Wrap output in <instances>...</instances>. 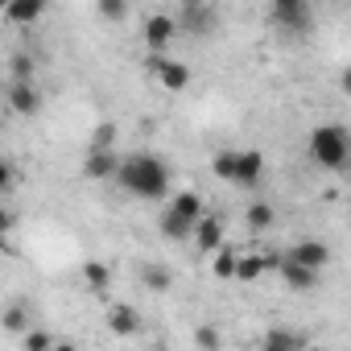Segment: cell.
<instances>
[{"mask_svg":"<svg viewBox=\"0 0 351 351\" xmlns=\"http://www.w3.org/2000/svg\"><path fill=\"white\" fill-rule=\"evenodd\" d=\"M83 281H87L91 293H108V285H112V269H108L104 261H87V265H83Z\"/></svg>","mask_w":351,"mask_h":351,"instance_id":"obj_18","label":"cell"},{"mask_svg":"<svg viewBox=\"0 0 351 351\" xmlns=\"http://www.w3.org/2000/svg\"><path fill=\"white\" fill-rule=\"evenodd\" d=\"M46 9H50V0H9L0 13H5V21H13V25H34Z\"/></svg>","mask_w":351,"mask_h":351,"instance_id":"obj_13","label":"cell"},{"mask_svg":"<svg viewBox=\"0 0 351 351\" xmlns=\"http://www.w3.org/2000/svg\"><path fill=\"white\" fill-rule=\"evenodd\" d=\"M141 281H145L153 293H165V289H169V269H161V265H145V269H141Z\"/></svg>","mask_w":351,"mask_h":351,"instance_id":"obj_21","label":"cell"},{"mask_svg":"<svg viewBox=\"0 0 351 351\" xmlns=\"http://www.w3.org/2000/svg\"><path fill=\"white\" fill-rule=\"evenodd\" d=\"M95 5H99V17L104 21H124L128 9H132V0H95Z\"/></svg>","mask_w":351,"mask_h":351,"instance_id":"obj_22","label":"cell"},{"mask_svg":"<svg viewBox=\"0 0 351 351\" xmlns=\"http://www.w3.org/2000/svg\"><path fill=\"white\" fill-rule=\"evenodd\" d=\"M58 339L54 335H46V330H21V351H46V347H54Z\"/></svg>","mask_w":351,"mask_h":351,"instance_id":"obj_23","label":"cell"},{"mask_svg":"<svg viewBox=\"0 0 351 351\" xmlns=\"http://www.w3.org/2000/svg\"><path fill=\"white\" fill-rule=\"evenodd\" d=\"M5 5H9V0H0V9H5Z\"/></svg>","mask_w":351,"mask_h":351,"instance_id":"obj_31","label":"cell"},{"mask_svg":"<svg viewBox=\"0 0 351 351\" xmlns=\"http://www.w3.org/2000/svg\"><path fill=\"white\" fill-rule=\"evenodd\" d=\"M191 240H195L199 252H215V248L223 244V219L203 211V215L195 219V228H191Z\"/></svg>","mask_w":351,"mask_h":351,"instance_id":"obj_10","label":"cell"},{"mask_svg":"<svg viewBox=\"0 0 351 351\" xmlns=\"http://www.w3.org/2000/svg\"><path fill=\"white\" fill-rule=\"evenodd\" d=\"M273 17L281 29H310V0H273Z\"/></svg>","mask_w":351,"mask_h":351,"instance_id":"obj_9","label":"cell"},{"mask_svg":"<svg viewBox=\"0 0 351 351\" xmlns=\"http://www.w3.org/2000/svg\"><path fill=\"white\" fill-rule=\"evenodd\" d=\"M285 256L298 261V265H310V269H318V273L330 265V248H326L322 240H298L293 248H285Z\"/></svg>","mask_w":351,"mask_h":351,"instance_id":"obj_12","label":"cell"},{"mask_svg":"<svg viewBox=\"0 0 351 351\" xmlns=\"http://www.w3.org/2000/svg\"><path fill=\"white\" fill-rule=\"evenodd\" d=\"M236 256H240V248H232V244H219V248L211 252V273H215L219 281H232V269H236Z\"/></svg>","mask_w":351,"mask_h":351,"instance_id":"obj_17","label":"cell"},{"mask_svg":"<svg viewBox=\"0 0 351 351\" xmlns=\"http://www.w3.org/2000/svg\"><path fill=\"white\" fill-rule=\"evenodd\" d=\"M339 5H343V0H339Z\"/></svg>","mask_w":351,"mask_h":351,"instance_id":"obj_32","label":"cell"},{"mask_svg":"<svg viewBox=\"0 0 351 351\" xmlns=\"http://www.w3.org/2000/svg\"><path fill=\"white\" fill-rule=\"evenodd\" d=\"M277 273H281V285L293 289V293H310V289H318V269H310V265H298V261L281 256V261H277Z\"/></svg>","mask_w":351,"mask_h":351,"instance_id":"obj_7","label":"cell"},{"mask_svg":"<svg viewBox=\"0 0 351 351\" xmlns=\"http://www.w3.org/2000/svg\"><path fill=\"white\" fill-rule=\"evenodd\" d=\"M13 223H17V219H13V211H9V207H0V236H5Z\"/></svg>","mask_w":351,"mask_h":351,"instance_id":"obj_29","label":"cell"},{"mask_svg":"<svg viewBox=\"0 0 351 351\" xmlns=\"http://www.w3.org/2000/svg\"><path fill=\"white\" fill-rule=\"evenodd\" d=\"M149 71L157 75V83H161L165 91H186V87H191V66H186V62H173V58H165V54H149Z\"/></svg>","mask_w":351,"mask_h":351,"instance_id":"obj_6","label":"cell"},{"mask_svg":"<svg viewBox=\"0 0 351 351\" xmlns=\"http://www.w3.org/2000/svg\"><path fill=\"white\" fill-rule=\"evenodd\" d=\"M195 343H199V347H219V343H223V335H219L215 326H199V335H195Z\"/></svg>","mask_w":351,"mask_h":351,"instance_id":"obj_26","label":"cell"},{"mask_svg":"<svg viewBox=\"0 0 351 351\" xmlns=\"http://www.w3.org/2000/svg\"><path fill=\"white\" fill-rule=\"evenodd\" d=\"M265 269H269V261L261 252H240L236 256V269H232V281H256Z\"/></svg>","mask_w":351,"mask_h":351,"instance_id":"obj_16","label":"cell"},{"mask_svg":"<svg viewBox=\"0 0 351 351\" xmlns=\"http://www.w3.org/2000/svg\"><path fill=\"white\" fill-rule=\"evenodd\" d=\"M306 153H310L314 165L339 173V169H347V161H351V136H347L343 124H318V128L310 132V141H306Z\"/></svg>","mask_w":351,"mask_h":351,"instance_id":"obj_2","label":"cell"},{"mask_svg":"<svg viewBox=\"0 0 351 351\" xmlns=\"http://www.w3.org/2000/svg\"><path fill=\"white\" fill-rule=\"evenodd\" d=\"M273 219H277V211H273L269 203H252V207L244 211V223H248V232H269V228H273Z\"/></svg>","mask_w":351,"mask_h":351,"instance_id":"obj_19","label":"cell"},{"mask_svg":"<svg viewBox=\"0 0 351 351\" xmlns=\"http://www.w3.org/2000/svg\"><path fill=\"white\" fill-rule=\"evenodd\" d=\"M195 5H215V0H195Z\"/></svg>","mask_w":351,"mask_h":351,"instance_id":"obj_30","label":"cell"},{"mask_svg":"<svg viewBox=\"0 0 351 351\" xmlns=\"http://www.w3.org/2000/svg\"><path fill=\"white\" fill-rule=\"evenodd\" d=\"M9 71H13V79H34V58L29 54H13V62H9Z\"/></svg>","mask_w":351,"mask_h":351,"instance_id":"obj_25","label":"cell"},{"mask_svg":"<svg viewBox=\"0 0 351 351\" xmlns=\"http://www.w3.org/2000/svg\"><path fill=\"white\" fill-rule=\"evenodd\" d=\"M9 108H13L17 116H38L42 95H38L34 79H13V87H9Z\"/></svg>","mask_w":351,"mask_h":351,"instance_id":"obj_11","label":"cell"},{"mask_svg":"<svg viewBox=\"0 0 351 351\" xmlns=\"http://www.w3.org/2000/svg\"><path fill=\"white\" fill-rule=\"evenodd\" d=\"M13 182H17V169H13L5 157H0V195H5V191H13Z\"/></svg>","mask_w":351,"mask_h":351,"instance_id":"obj_27","label":"cell"},{"mask_svg":"<svg viewBox=\"0 0 351 351\" xmlns=\"http://www.w3.org/2000/svg\"><path fill=\"white\" fill-rule=\"evenodd\" d=\"M261 347H265V351H302V347H306V335H298V330H289V326H273V330H265Z\"/></svg>","mask_w":351,"mask_h":351,"instance_id":"obj_15","label":"cell"},{"mask_svg":"<svg viewBox=\"0 0 351 351\" xmlns=\"http://www.w3.org/2000/svg\"><path fill=\"white\" fill-rule=\"evenodd\" d=\"M108 330L112 335H136L141 330V314H136V306H128V302H116L112 310H108Z\"/></svg>","mask_w":351,"mask_h":351,"instance_id":"obj_14","label":"cell"},{"mask_svg":"<svg viewBox=\"0 0 351 351\" xmlns=\"http://www.w3.org/2000/svg\"><path fill=\"white\" fill-rule=\"evenodd\" d=\"M203 215V199L195 195V191H182V195H173V203L161 211V236L165 240H191V228H195V219Z\"/></svg>","mask_w":351,"mask_h":351,"instance_id":"obj_3","label":"cell"},{"mask_svg":"<svg viewBox=\"0 0 351 351\" xmlns=\"http://www.w3.org/2000/svg\"><path fill=\"white\" fill-rule=\"evenodd\" d=\"M261 173H265V153L261 149H236L232 153V186L252 191L261 182Z\"/></svg>","mask_w":351,"mask_h":351,"instance_id":"obj_5","label":"cell"},{"mask_svg":"<svg viewBox=\"0 0 351 351\" xmlns=\"http://www.w3.org/2000/svg\"><path fill=\"white\" fill-rule=\"evenodd\" d=\"M232 153H236V149H223V153L211 157V173H215L219 182H232Z\"/></svg>","mask_w":351,"mask_h":351,"instance_id":"obj_24","label":"cell"},{"mask_svg":"<svg viewBox=\"0 0 351 351\" xmlns=\"http://www.w3.org/2000/svg\"><path fill=\"white\" fill-rule=\"evenodd\" d=\"M112 182H120V191L141 203H157L169 195V165L157 153H128V157H120Z\"/></svg>","mask_w":351,"mask_h":351,"instance_id":"obj_1","label":"cell"},{"mask_svg":"<svg viewBox=\"0 0 351 351\" xmlns=\"http://www.w3.org/2000/svg\"><path fill=\"white\" fill-rule=\"evenodd\" d=\"M91 145H116V124H99L95 136H91Z\"/></svg>","mask_w":351,"mask_h":351,"instance_id":"obj_28","label":"cell"},{"mask_svg":"<svg viewBox=\"0 0 351 351\" xmlns=\"http://www.w3.org/2000/svg\"><path fill=\"white\" fill-rule=\"evenodd\" d=\"M0 326H5L9 335H21V330L29 326V310H25V306H17V302H13V306H5V310H0Z\"/></svg>","mask_w":351,"mask_h":351,"instance_id":"obj_20","label":"cell"},{"mask_svg":"<svg viewBox=\"0 0 351 351\" xmlns=\"http://www.w3.org/2000/svg\"><path fill=\"white\" fill-rule=\"evenodd\" d=\"M145 46H149V54H165V46L173 42V34H178V21H173L169 13H153L149 21H145Z\"/></svg>","mask_w":351,"mask_h":351,"instance_id":"obj_8","label":"cell"},{"mask_svg":"<svg viewBox=\"0 0 351 351\" xmlns=\"http://www.w3.org/2000/svg\"><path fill=\"white\" fill-rule=\"evenodd\" d=\"M120 165V149L116 145H87V157H83V178L91 182H108Z\"/></svg>","mask_w":351,"mask_h":351,"instance_id":"obj_4","label":"cell"}]
</instances>
